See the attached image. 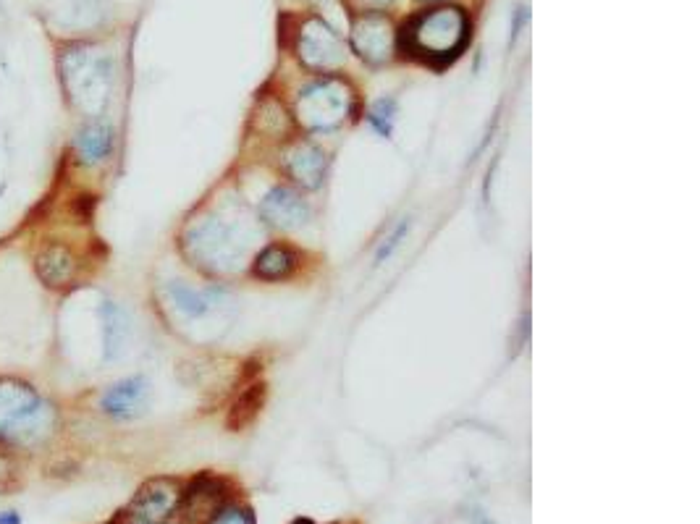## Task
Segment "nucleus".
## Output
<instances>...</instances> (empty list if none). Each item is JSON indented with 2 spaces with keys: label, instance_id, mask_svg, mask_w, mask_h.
Returning <instances> with one entry per match:
<instances>
[{
  "label": "nucleus",
  "instance_id": "6",
  "mask_svg": "<svg viewBox=\"0 0 700 524\" xmlns=\"http://www.w3.org/2000/svg\"><path fill=\"white\" fill-rule=\"evenodd\" d=\"M352 45L365 61L383 63L391 58L394 48V29L391 21L378 11H368L352 24Z\"/></svg>",
  "mask_w": 700,
  "mask_h": 524
},
{
  "label": "nucleus",
  "instance_id": "2",
  "mask_svg": "<svg viewBox=\"0 0 700 524\" xmlns=\"http://www.w3.org/2000/svg\"><path fill=\"white\" fill-rule=\"evenodd\" d=\"M467 32H470L467 16L454 6H441L423 11L409 21L402 42L412 56L430 63H444L465 48Z\"/></svg>",
  "mask_w": 700,
  "mask_h": 524
},
{
  "label": "nucleus",
  "instance_id": "12",
  "mask_svg": "<svg viewBox=\"0 0 700 524\" xmlns=\"http://www.w3.org/2000/svg\"><path fill=\"white\" fill-rule=\"evenodd\" d=\"M103 318V357L105 362H116L126 352L129 341V315L116 302H103L100 307Z\"/></svg>",
  "mask_w": 700,
  "mask_h": 524
},
{
  "label": "nucleus",
  "instance_id": "16",
  "mask_svg": "<svg viewBox=\"0 0 700 524\" xmlns=\"http://www.w3.org/2000/svg\"><path fill=\"white\" fill-rule=\"evenodd\" d=\"M166 291L171 304H174V310L181 312L184 318H202V315L213 307V299H210L208 294L189 289L187 283H181V281L168 283Z\"/></svg>",
  "mask_w": 700,
  "mask_h": 524
},
{
  "label": "nucleus",
  "instance_id": "11",
  "mask_svg": "<svg viewBox=\"0 0 700 524\" xmlns=\"http://www.w3.org/2000/svg\"><path fill=\"white\" fill-rule=\"evenodd\" d=\"M105 11L98 0H66L50 11V24L61 32H90L100 27Z\"/></svg>",
  "mask_w": 700,
  "mask_h": 524
},
{
  "label": "nucleus",
  "instance_id": "1",
  "mask_svg": "<svg viewBox=\"0 0 700 524\" xmlns=\"http://www.w3.org/2000/svg\"><path fill=\"white\" fill-rule=\"evenodd\" d=\"M58 76L69 103L84 116H100L108 108L116 82V61L92 42H74L58 53Z\"/></svg>",
  "mask_w": 700,
  "mask_h": 524
},
{
  "label": "nucleus",
  "instance_id": "7",
  "mask_svg": "<svg viewBox=\"0 0 700 524\" xmlns=\"http://www.w3.org/2000/svg\"><path fill=\"white\" fill-rule=\"evenodd\" d=\"M56 422V404H50L48 399H37L27 412L19 414L8 425V430L3 435L14 446H19V449H32V446H40L42 441H48L50 435H53V428H56Z\"/></svg>",
  "mask_w": 700,
  "mask_h": 524
},
{
  "label": "nucleus",
  "instance_id": "9",
  "mask_svg": "<svg viewBox=\"0 0 700 524\" xmlns=\"http://www.w3.org/2000/svg\"><path fill=\"white\" fill-rule=\"evenodd\" d=\"M147 404V380L142 375L134 378H124L113 383L111 388H105L100 407L105 414H111L116 420H132L137 414H142Z\"/></svg>",
  "mask_w": 700,
  "mask_h": 524
},
{
  "label": "nucleus",
  "instance_id": "8",
  "mask_svg": "<svg viewBox=\"0 0 700 524\" xmlns=\"http://www.w3.org/2000/svg\"><path fill=\"white\" fill-rule=\"evenodd\" d=\"M35 268L40 281L45 283L48 289H63V286H69V283L77 278L79 260L77 255L71 252L69 244L50 242L37 252Z\"/></svg>",
  "mask_w": 700,
  "mask_h": 524
},
{
  "label": "nucleus",
  "instance_id": "20",
  "mask_svg": "<svg viewBox=\"0 0 700 524\" xmlns=\"http://www.w3.org/2000/svg\"><path fill=\"white\" fill-rule=\"evenodd\" d=\"M394 111V100H378V103L373 105V111H370V124L389 137L391 124H394Z\"/></svg>",
  "mask_w": 700,
  "mask_h": 524
},
{
  "label": "nucleus",
  "instance_id": "10",
  "mask_svg": "<svg viewBox=\"0 0 700 524\" xmlns=\"http://www.w3.org/2000/svg\"><path fill=\"white\" fill-rule=\"evenodd\" d=\"M113 142H116V134H113L111 124L90 121L77 131L74 152H77V160L82 166H100V163L111 158Z\"/></svg>",
  "mask_w": 700,
  "mask_h": 524
},
{
  "label": "nucleus",
  "instance_id": "14",
  "mask_svg": "<svg viewBox=\"0 0 700 524\" xmlns=\"http://www.w3.org/2000/svg\"><path fill=\"white\" fill-rule=\"evenodd\" d=\"M37 399L40 396L29 383H21L16 378H0V433H6L8 425L19 414L27 412Z\"/></svg>",
  "mask_w": 700,
  "mask_h": 524
},
{
  "label": "nucleus",
  "instance_id": "18",
  "mask_svg": "<svg viewBox=\"0 0 700 524\" xmlns=\"http://www.w3.org/2000/svg\"><path fill=\"white\" fill-rule=\"evenodd\" d=\"M174 498L176 493L171 485L153 483L139 493L134 509L142 511V517H166L171 506H174Z\"/></svg>",
  "mask_w": 700,
  "mask_h": 524
},
{
  "label": "nucleus",
  "instance_id": "19",
  "mask_svg": "<svg viewBox=\"0 0 700 524\" xmlns=\"http://www.w3.org/2000/svg\"><path fill=\"white\" fill-rule=\"evenodd\" d=\"M260 401H263V388L255 386L250 393H244L242 399H239L234 404V417H231V422H234L236 417H239V425H244V422L250 420L252 414H255L257 409H260Z\"/></svg>",
  "mask_w": 700,
  "mask_h": 524
},
{
  "label": "nucleus",
  "instance_id": "5",
  "mask_svg": "<svg viewBox=\"0 0 700 524\" xmlns=\"http://www.w3.org/2000/svg\"><path fill=\"white\" fill-rule=\"evenodd\" d=\"M299 58L310 69H333L344 61V45L341 37L328 27L323 19H307L297 37Z\"/></svg>",
  "mask_w": 700,
  "mask_h": 524
},
{
  "label": "nucleus",
  "instance_id": "3",
  "mask_svg": "<svg viewBox=\"0 0 700 524\" xmlns=\"http://www.w3.org/2000/svg\"><path fill=\"white\" fill-rule=\"evenodd\" d=\"M349 111H352V90L347 87V82H341L336 76L318 79L299 92V121L310 131H326L339 126L349 116Z\"/></svg>",
  "mask_w": 700,
  "mask_h": 524
},
{
  "label": "nucleus",
  "instance_id": "22",
  "mask_svg": "<svg viewBox=\"0 0 700 524\" xmlns=\"http://www.w3.org/2000/svg\"><path fill=\"white\" fill-rule=\"evenodd\" d=\"M0 524H21L19 511H0Z\"/></svg>",
  "mask_w": 700,
  "mask_h": 524
},
{
  "label": "nucleus",
  "instance_id": "4",
  "mask_svg": "<svg viewBox=\"0 0 700 524\" xmlns=\"http://www.w3.org/2000/svg\"><path fill=\"white\" fill-rule=\"evenodd\" d=\"M184 247L192 260L210 270L231 268V255L236 252L231 247V231L221 221L195 223L184 236Z\"/></svg>",
  "mask_w": 700,
  "mask_h": 524
},
{
  "label": "nucleus",
  "instance_id": "17",
  "mask_svg": "<svg viewBox=\"0 0 700 524\" xmlns=\"http://www.w3.org/2000/svg\"><path fill=\"white\" fill-rule=\"evenodd\" d=\"M297 265V257H294L292 249L286 247H268L263 249L255 260V273L265 281H278V278H286Z\"/></svg>",
  "mask_w": 700,
  "mask_h": 524
},
{
  "label": "nucleus",
  "instance_id": "23",
  "mask_svg": "<svg viewBox=\"0 0 700 524\" xmlns=\"http://www.w3.org/2000/svg\"><path fill=\"white\" fill-rule=\"evenodd\" d=\"M3 189H6V187H0V194H3Z\"/></svg>",
  "mask_w": 700,
  "mask_h": 524
},
{
  "label": "nucleus",
  "instance_id": "13",
  "mask_svg": "<svg viewBox=\"0 0 700 524\" xmlns=\"http://www.w3.org/2000/svg\"><path fill=\"white\" fill-rule=\"evenodd\" d=\"M263 213L273 226L294 228L299 223H305V218L310 215V207H307V202H302L299 194L289 192V189H276V192L268 194Z\"/></svg>",
  "mask_w": 700,
  "mask_h": 524
},
{
  "label": "nucleus",
  "instance_id": "15",
  "mask_svg": "<svg viewBox=\"0 0 700 524\" xmlns=\"http://www.w3.org/2000/svg\"><path fill=\"white\" fill-rule=\"evenodd\" d=\"M286 166H289V173H292L299 184L318 187L320 179H323V171H326V155L310 145H299L289 152Z\"/></svg>",
  "mask_w": 700,
  "mask_h": 524
},
{
  "label": "nucleus",
  "instance_id": "21",
  "mask_svg": "<svg viewBox=\"0 0 700 524\" xmlns=\"http://www.w3.org/2000/svg\"><path fill=\"white\" fill-rule=\"evenodd\" d=\"M407 234H409V221H402V223H399V228H396V231H394V234L389 236V242L383 244L381 252H378V262H383V260H386V257L394 255V249L399 247V244H402V239Z\"/></svg>",
  "mask_w": 700,
  "mask_h": 524
}]
</instances>
